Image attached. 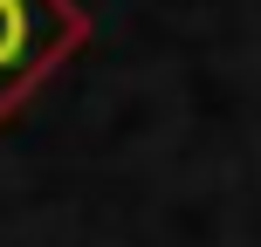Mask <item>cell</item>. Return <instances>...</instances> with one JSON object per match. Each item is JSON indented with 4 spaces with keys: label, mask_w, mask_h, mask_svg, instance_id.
Wrapping results in <instances>:
<instances>
[{
    "label": "cell",
    "mask_w": 261,
    "mask_h": 247,
    "mask_svg": "<svg viewBox=\"0 0 261 247\" xmlns=\"http://www.w3.org/2000/svg\"><path fill=\"white\" fill-rule=\"evenodd\" d=\"M90 41L76 0H0V124Z\"/></svg>",
    "instance_id": "cell-1"
}]
</instances>
